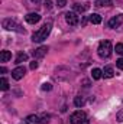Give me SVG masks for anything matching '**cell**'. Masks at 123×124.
Listing matches in <instances>:
<instances>
[{
	"instance_id": "1",
	"label": "cell",
	"mask_w": 123,
	"mask_h": 124,
	"mask_svg": "<svg viewBox=\"0 0 123 124\" xmlns=\"http://www.w3.org/2000/svg\"><path fill=\"white\" fill-rule=\"evenodd\" d=\"M51 31H52V22H46L39 31H36L33 35H32V40L33 42H44L48 36H49V33H51Z\"/></svg>"
},
{
	"instance_id": "2",
	"label": "cell",
	"mask_w": 123,
	"mask_h": 124,
	"mask_svg": "<svg viewBox=\"0 0 123 124\" xmlns=\"http://www.w3.org/2000/svg\"><path fill=\"white\" fill-rule=\"evenodd\" d=\"M112 52H113V48H112V42L110 40H101L98 48H97V54L101 59H107L112 56Z\"/></svg>"
},
{
	"instance_id": "3",
	"label": "cell",
	"mask_w": 123,
	"mask_h": 124,
	"mask_svg": "<svg viewBox=\"0 0 123 124\" xmlns=\"http://www.w3.org/2000/svg\"><path fill=\"white\" fill-rule=\"evenodd\" d=\"M3 28H4L6 31H13V32H19V33H25V29H23L19 23H16L15 20H12V19H4V20H3Z\"/></svg>"
},
{
	"instance_id": "4",
	"label": "cell",
	"mask_w": 123,
	"mask_h": 124,
	"mask_svg": "<svg viewBox=\"0 0 123 124\" xmlns=\"http://www.w3.org/2000/svg\"><path fill=\"white\" fill-rule=\"evenodd\" d=\"M84 120H87V114L84 111H81V110H78V111H75V113H72L70 116V123L71 124H80Z\"/></svg>"
},
{
	"instance_id": "5",
	"label": "cell",
	"mask_w": 123,
	"mask_h": 124,
	"mask_svg": "<svg viewBox=\"0 0 123 124\" xmlns=\"http://www.w3.org/2000/svg\"><path fill=\"white\" fill-rule=\"evenodd\" d=\"M65 20H67V23H68L70 26H77V25L80 23V19H78V16H77V13H75L74 10L65 13Z\"/></svg>"
},
{
	"instance_id": "6",
	"label": "cell",
	"mask_w": 123,
	"mask_h": 124,
	"mask_svg": "<svg viewBox=\"0 0 123 124\" xmlns=\"http://www.w3.org/2000/svg\"><path fill=\"white\" fill-rule=\"evenodd\" d=\"M25 74H26V68L25 66H16L12 71V78L16 79V81H19V79H22L25 77Z\"/></svg>"
},
{
	"instance_id": "7",
	"label": "cell",
	"mask_w": 123,
	"mask_h": 124,
	"mask_svg": "<svg viewBox=\"0 0 123 124\" xmlns=\"http://www.w3.org/2000/svg\"><path fill=\"white\" fill-rule=\"evenodd\" d=\"M122 23H123V15H117V16H114V17H112V19L109 20V28L116 29V28H119Z\"/></svg>"
},
{
	"instance_id": "8",
	"label": "cell",
	"mask_w": 123,
	"mask_h": 124,
	"mask_svg": "<svg viewBox=\"0 0 123 124\" xmlns=\"http://www.w3.org/2000/svg\"><path fill=\"white\" fill-rule=\"evenodd\" d=\"M46 52H48V46H39L38 49L33 51V58L35 59H41V58H44L46 55Z\"/></svg>"
},
{
	"instance_id": "9",
	"label": "cell",
	"mask_w": 123,
	"mask_h": 124,
	"mask_svg": "<svg viewBox=\"0 0 123 124\" xmlns=\"http://www.w3.org/2000/svg\"><path fill=\"white\" fill-rule=\"evenodd\" d=\"M25 20H26L29 25H35V23H38V22L41 20V15H38V13H28V15L25 16Z\"/></svg>"
},
{
	"instance_id": "10",
	"label": "cell",
	"mask_w": 123,
	"mask_h": 124,
	"mask_svg": "<svg viewBox=\"0 0 123 124\" xmlns=\"http://www.w3.org/2000/svg\"><path fill=\"white\" fill-rule=\"evenodd\" d=\"M25 121H26V124H41V123H42V121H41V118H39L38 116H35V114L28 116Z\"/></svg>"
},
{
	"instance_id": "11",
	"label": "cell",
	"mask_w": 123,
	"mask_h": 124,
	"mask_svg": "<svg viewBox=\"0 0 123 124\" xmlns=\"http://www.w3.org/2000/svg\"><path fill=\"white\" fill-rule=\"evenodd\" d=\"M72 9H74L75 13H84V12L88 9V6H87V4H78V3H75V4L72 6Z\"/></svg>"
},
{
	"instance_id": "12",
	"label": "cell",
	"mask_w": 123,
	"mask_h": 124,
	"mask_svg": "<svg viewBox=\"0 0 123 124\" xmlns=\"http://www.w3.org/2000/svg\"><path fill=\"white\" fill-rule=\"evenodd\" d=\"M103 77H104V78H113V77H114V69H113L112 66H106V68L103 69Z\"/></svg>"
},
{
	"instance_id": "13",
	"label": "cell",
	"mask_w": 123,
	"mask_h": 124,
	"mask_svg": "<svg viewBox=\"0 0 123 124\" xmlns=\"http://www.w3.org/2000/svg\"><path fill=\"white\" fill-rule=\"evenodd\" d=\"M88 20L91 22L93 25H100L101 23V16L100 15H97V13H93V15H90V17H88Z\"/></svg>"
},
{
	"instance_id": "14",
	"label": "cell",
	"mask_w": 123,
	"mask_h": 124,
	"mask_svg": "<svg viewBox=\"0 0 123 124\" xmlns=\"http://www.w3.org/2000/svg\"><path fill=\"white\" fill-rule=\"evenodd\" d=\"M12 59V54L9 51H1L0 52V62H7Z\"/></svg>"
},
{
	"instance_id": "15",
	"label": "cell",
	"mask_w": 123,
	"mask_h": 124,
	"mask_svg": "<svg viewBox=\"0 0 123 124\" xmlns=\"http://www.w3.org/2000/svg\"><path fill=\"white\" fill-rule=\"evenodd\" d=\"M94 6L96 7H109V6H112V0H96Z\"/></svg>"
},
{
	"instance_id": "16",
	"label": "cell",
	"mask_w": 123,
	"mask_h": 124,
	"mask_svg": "<svg viewBox=\"0 0 123 124\" xmlns=\"http://www.w3.org/2000/svg\"><path fill=\"white\" fill-rule=\"evenodd\" d=\"M26 61H28V54H25V52H20V54L16 56V59H15V63L20 65L22 62H26Z\"/></svg>"
},
{
	"instance_id": "17",
	"label": "cell",
	"mask_w": 123,
	"mask_h": 124,
	"mask_svg": "<svg viewBox=\"0 0 123 124\" xmlns=\"http://www.w3.org/2000/svg\"><path fill=\"white\" fill-rule=\"evenodd\" d=\"M84 104H86V100H84V98H83L81 95H77V97L74 98V105H75V107L81 108V107H83Z\"/></svg>"
},
{
	"instance_id": "18",
	"label": "cell",
	"mask_w": 123,
	"mask_h": 124,
	"mask_svg": "<svg viewBox=\"0 0 123 124\" xmlns=\"http://www.w3.org/2000/svg\"><path fill=\"white\" fill-rule=\"evenodd\" d=\"M91 77H93V79H96V81L100 79V78L103 77V71L98 69V68H94V69L91 71Z\"/></svg>"
},
{
	"instance_id": "19",
	"label": "cell",
	"mask_w": 123,
	"mask_h": 124,
	"mask_svg": "<svg viewBox=\"0 0 123 124\" xmlns=\"http://www.w3.org/2000/svg\"><path fill=\"white\" fill-rule=\"evenodd\" d=\"M0 88H1L3 91H7V90H9V81H7L4 77L0 78Z\"/></svg>"
},
{
	"instance_id": "20",
	"label": "cell",
	"mask_w": 123,
	"mask_h": 124,
	"mask_svg": "<svg viewBox=\"0 0 123 124\" xmlns=\"http://www.w3.org/2000/svg\"><path fill=\"white\" fill-rule=\"evenodd\" d=\"M114 51H116L119 55H122V56H123V43H117V45H116V48H114Z\"/></svg>"
},
{
	"instance_id": "21",
	"label": "cell",
	"mask_w": 123,
	"mask_h": 124,
	"mask_svg": "<svg viewBox=\"0 0 123 124\" xmlns=\"http://www.w3.org/2000/svg\"><path fill=\"white\" fill-rule=\"evenodd\" d=\"M41 88H42V91H51V90H52V85H51L49 82H45V84H42Z\"/></svg>"
},
{
	"instance_id": "22",
	"label": "cell",
	"mask_w": 123,
	"mask_h": 124,
	"mask_svg": "<svg viewBox=\"0 0 123 124\" xmlns=\"http://www.w3.org/2000/svg\"><path fill=\"white\" fill-rule=\"evenodd\" d=\"M44 6H45L46 10H51V9H52V1H51V0H45V1H44Z\"/></svg>"
},
{
	"instance_id": "23",
	"label": "cell",
	"mask_w": 123,
	"mask_h": 124,
	"mask_svg": "<svg viewBox=\"0 0 123 124\" xmlns=\"http://www.w3.org/2000/svg\"><path fill=\"white\" fill-rule=\"evenodd\" d=\"M116 120H117L119 123H123V110H120V111L116 114Z\"/></svg>"
},
{
	"instance_id": "24",
	"label": "cell",
	"mask_w": 123,
	"mask_h": 124,
	"mask_svg": "<svg viewBox=\"0 0 123 124\" xmlns=\"http://www.w3.org/2000/svg\"><path fill=\"white\" fill-rule=\"evenodd\" d=\"M116 65H117V68H119V69H123V58L117 59V61H116Z\"/></svg>"
},
{
	"instance_id": "25",
	"label": "cell",
	"mask_w": 123,
	"mask_h": 124,
	"mask_svg": "<svg viewBox=\"0 0 123 124\" xmlns=\"http://www.w3.org/2000/svg\"><path fill=\"white\" fill-rule=\"evenodd\" d=\"M41 118H42L41 121H44V123H48V121H49V114H44Z\"/></svg>"
},
{
	"instance_id": "26",
	"label": "cell",
	"mask_w": 123,
	"mask_h": 124,
	"mask_svg": "<svg viewBox=\"0 0 123 124\" xmlns=\"http://www.w3.org/2000/svg\"><path fill=\"white\" fill-rule=\"evenodd\" d=\"M29 68H31L32 71H35V69H36V68H38V62H36V61L31 62V65H29Z\"/></svg>"
},
{
	"instance_id": "27",
	"label": "cell",
	"mask_w": 123,
	"mask_h": 124,
	"mask_svg": "<svg viewBox=\"0 0 123 124\" xmlns=\"http://www.w3.org/2000/svg\"><path fill=\"white\" fill-rule=\"evenodd\" d=\"M57 4H58L60 7H64V6L67 4V0H57Z\"/></svg>"
},
{
	"instance_id": "28",
	"label": "cell",
	"mask_w": 123,
	"mask_h": 124,
	"mask_svg": "<svg viewBox=\"0 0 123 124\" xmlns=\"http://www.w3.org/2000/svg\"><path fill=\"white\" fill-rule=\"evenodd\" d=\"M83 84H84V87H90V81H88V79H84Z\"/></svg>"
},
{
	"instance_id": "29",
	"label": "cell",
	"mask_w": 123,
	"mask_h": 124,
	"mask_svg": "<svg viewBox=\"0 0 123 124\" xmlns=\"http://www.w3.org/2000/svg\"><path fill=\"white\" fill-rule=\"evenodd\" d=\"M0 72H1V74H4V72H6V68H4V66H1V68H0Z\"/></svg>"
},
{
	"instance_id": "30",
	"label": "cell",
	"mask_w": 123,
	"mask_h": 124,
	"mask_svg": "<svg viewBox=\"0 0 123 124\" xmlns=\"http://www.w3.org/2000/svg\"><path fill=\"white\" fill-rule=\"evenodd\" d=\"M80 124H90V121H88V120H84L83 123H80Z\"/></svg>"
},
{
	"instance_id": "31",
	"label": "cell",
	"mask_w": 123,
	"mask_h": 124,
	"mask_svg": "<svg viewBox=\"0 0 123 124\" xmlns=\"http://www.w3.org/2000/svg\"><path fill=\"white\" fill-rule=\"evenodd\" d=\"M31 1H33V3H39L41 0H31Z\"/></svg>"
}]
</instances>
